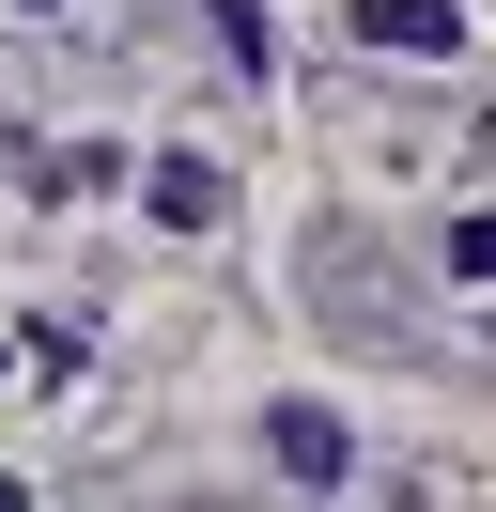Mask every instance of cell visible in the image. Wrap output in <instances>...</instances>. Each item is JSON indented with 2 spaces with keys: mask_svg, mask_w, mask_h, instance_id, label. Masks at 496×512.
I'll return each mask as SVG.
<instances>
[{
  "mask_svg": "<svg viewBox=\"0 0 496 512\" xmlns=\"http://www.w3.org/2000/svg\"><path fill=\"white\" fill-rule=\"evenodd\" d=\"M264 450H279V466L310 481V497H341V481H357V435H341L326 404H279V419H264Z\"/></svg>",
  "mask_w": 496,
  "mask_h": 512,
  "instance_id": "6da1fadb",
  "label": "cell"
},
{
  "mask_svg": "<svg viewBox=\"0 0 496 512\" xmlns=\"http://www.w3.org/2000/svg\"><path fill=\"white\" fill-rule=\"evenodd\" d=\"M341 16H357V47H403V63H450V47H465L450 0H341Z\"/></svg>",
  "mask_w": 496,
  "mask_h": 512,
  "instance_id": "7a4b0ae2",
  "label": "cell"
},
{
  "mask_svg": "<svg viewBox=\"0 0 496 512\" xmlns=\"http://www.w3.org/2000/svg\"><path fill=\"white\" fill-rule=\"evenodd\" d=\"M217 202H233L217 156H171V171H155V218H171V233H217Z\"/></svg>",
  "mask_w": 496,
  "mask_h": 512,
  "instance_id": "3957f363",
  "label": "cell"
},
{
  "mask_svg": "<svg viewBox=\"0 0 496 512\" xmlns=\"http://www.w3.org/2000/svg\"><path fill=\"white\" fill-rule=\"evenodd\" d=\"M450 280H496V202H465V218H450Z\"/></svg>",
  "mask_w": 496,
  "mask_h": 512,
  "instance_id": "277c9868",
  "label": "cell"
},
{
  "mask_svg": "<svg viewBox=\"0 0 496 512\" xmlns=\"http://www.w3.org/2000/svg\"><path fill=\"white\" fill-rule=\"evenodd\" d=\"M202 16H217V47H233V63L264 78V0H202Z\"/></svg>",
  "mask_w": 496,
  "mask_h": 512,
  "instance_id": "5b68a950",
  "label": "cell"
},
{
  "mask_svg": "<svg viewBox=\"0 0 496 512\" xmlns=\"http://www.w3.org/2000/svg\"><path fill=\"white\" fill-rule=\"evenodd\" d=\"M16 16H62V0H16Z\"/></svg>",
  "mask_w": 496,
  "mask_h": 512,
  "instance_id": "8992f818",
  "label": "cell"
},
{
  "mask_svg": "<svg viewBox=\"0 0 496 512\" xmlns=\"http://www.w3.org/2000/svg\"><path fill=\"white\" fill-rule=\"evenodd\" d=\"M0 357H16V342H0Z\"/></svg>",
  "mask_w": 496,
  "mask_h": 512,
  "instance_id": "52a82bcc",
  "label": "cell"
}]
</instances>
